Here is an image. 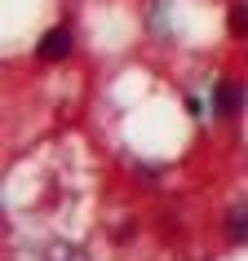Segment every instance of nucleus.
I'll return each instance as SVG.
<instances>
[{"instance_id":"f257e3e1","label":"nucleus","mask_w":248,"mask_h":261,"mask_svg":"<svg viewBox=\"0 0 248 261\" xmlns=\"http://www.w3.org/2000/svg\"><path fill=\"white\" fill-rule=\"evenodd\" d=\"M67 54H71V31L67 27H54V31L40 36V58L44 62H58V58H67Z\"/></svg>"},{"instance_id":"f03ea898","label":"nucleus","mask_w":248,"mask_h":261,"mask_svg":"<svg viewBox=\"0 0 248 261\" xmlns=\"http://www.w3.org/2000/svg\"><path fill=\"white\" fill-rule=\"evenodd\" d=\"M213 107H217V115H235V111L244 107V84L221 80V84H217V97H213Z\"/></svg>"},{"instance_id":"7ed1b4c3","label":"nucleus","mask_w":248,"mask_h":261,"mask_svg":"<svg viewBox=\"0 0 248 261\" xmlns=\"http://www.w3.org/2000/svg\"><path fill=\"white\" fill-rule=\"evenodd\" d=\"M226 234H231V244H248V213H231L226 217Z\"/></svg>"},{"instance_id":"20e7f679","label":"nucleus","mask_w":248,"mask_h":261,"mask_svg":"<svg viewBox=\"0 0 248 261\" xmlns=\"http://www.w3.org/2000/svg\"><path fill=\"white\" fill-rule=\"evenodd\" d=\"M226 22H231L235 36H248V5H231V18Z\"/></svg>"}]
</instances>
